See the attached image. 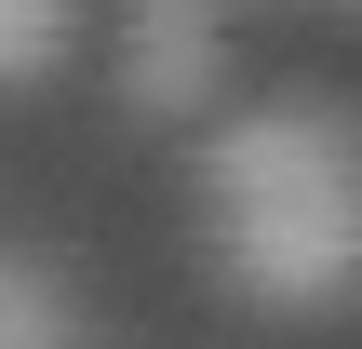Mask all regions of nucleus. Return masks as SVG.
Returning a JSON list of instances; mask_svg holds the SVG:
<instances>
[{
	"mask_svg": "<svg viewBox=\"0 0 362 349\" xmlns=\"http://www.w3.org/2000/svg\"><path fill=\"white\" fill-rule=\"evenodd\" d=\"M202 202H215V269L255 309H349L362 296V135L336 108L282 94L242 108L202 148Z\"/></svg>",
	"mask_w": 362,
	"mask_h": 349,
	"instance_id": "f257e3e1",
	"label": "nucleus"
},
{
	"mask_svg": "<svg viewBox=\"0 0 362 349\" xmlns=\"http://www.w3.org/2000/svg\"><path fill=\"white\" fill-rule=\"evenodd\" d=\"M228 81V0H121V108L202 121Z\"/></svg>",
	"mask_w": 362,
	"mask_h": 349,
	"instance_id": "f03ea898",
	"label": "nucleus"
},
{
	"mask_svg": "<svg viewBox=\"0 0 362 349\" xmlns=\"http://www.w3.org/2000/svg\"><path fill=\"white\" fill-rule=\"evenodd\" d=\"M67 40H81V0H0V94L54 81V67H67Z\"/></svg>",
	"mask_w": 362,
	"mask_h": 349,
	"instance_id": "7ed1b4c3",
	"label": "nucleus"
},
{
	"mask_svg": "<svg viewBox=\"0 0 362 349\" xmlns=\"http://www.w3.org/2000/svg\"><path fill=\"white\" fill-rule=\"evenodd\" d=\"M0 349H81V309L54 296V269L0 256Z\"/></svg>",
	"mask_w": 362,
	"mask_h": 349,
	"instance_id": "20e7f679",
	"label": "nucleus"
}]
</instances>
